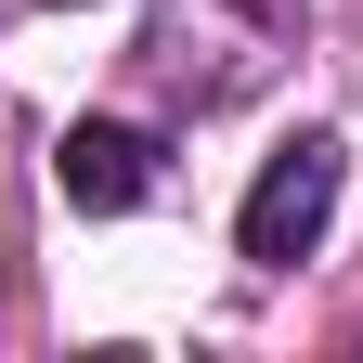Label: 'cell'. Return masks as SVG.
I'll list each match as a JSON object with an SVG mask.
<instances>
[{
	"instance_id": "obj_4",
	"label": "cell",
	"mask_w": 363,
	"mask_h": 363,
	"mask_svg": "<svg viewBox=\"0 0 363 363\" xmlns=\"http://www.w3.org/2000/svg\"><path fill=\"white\" fill-rule=\"evenodd\" d=\"M26 13H78V0H26Z\"/></svg>"
},
{
	"instance_id": "obj_2",
	"label": "cell",
	"mask_w": 363,
	"mask_h": 363,
	"mask_svg": "<svg viewBox=\"0 0 363 363\" xmlns=\"http://www.w3.org/2000/svg\"><path fill=\"white\" fill-rule=\"evenodd\" d=\"M325 220H337V130H298V143H286V156L247 182L234 247H247L259 272H298L311 247H325Z\"/></svg>"
},
{
	"instance_id": "obj_3",
	"label": "cell",
	"mask_w": 363,
	"mask_h": 363,
	"mask_svg": "<svg viewBox=\"0 0 363 363\" xmlns=\"http://www.w3.org/2000/svg\"><path fill=\"white\" fill-rule=\"evenodd\" d=\"M52 182H65V208L117 220V208H143L156 182H169V143H156V130H130V117H78L65 143H52Z\"/></svg>"
},
{
	"instance_id": "obj_1",
	"label": "cell",
	"mask_w": 363,
	"mask_h": 363,
	"mask_svg": "<svg viewBox=\"0 0 363 363\" xmlns=\"http://www.w3.org/2000/svg\"><path fill=\"white\" fill-rule=\"evenodd\" d=\"M298 26H311V0H156L130 65L169 117H234L298 65Z\"/></svg>"
}]
</instances>
